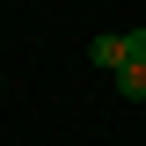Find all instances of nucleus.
I'll use <instances>...</instances> for the list:
<instances>
[{"label":"nucleus","mask_w":146,"mask_h":146,"mask_svg":"<svg viewBox=\"0 0 146 146\" xmlns=\"http://www.w3.org/2000/svg\"><path fill=\"white\" fill-rule=\"evenodd\" d=\"M88 66H102V73H117V66H131V44H124V29H102L88 44Z\"/></svg>","instance_id":"nucleus-1"},{"label":"nucleus","mask_w":146,"mask_h":146,"mask_svg":"<svg viewBox=\"0 0 146 146\" xmlns=\"http://www.w3.org/2000/svg\"><path fill=\"white\" fill-rule=\"evenodd\" d=\"M117 95H124V102H146V58L117 66Z\"/></svg>","instance_id":"nucleus-2"},{"label":"nucleus","mask_w":146,"mask_h":146,"mask_svg":"<svg viewBox=\"0 0 146 146\" xmlns=\"http://www.w3.org/2000/svg\"><path fill=\"white\" fill-rule=\"evenodd\" d=\"M124 44H131V58H146V29H124Z\"/></svg>","instance_id":"nucleus-3"}]
</instances>
